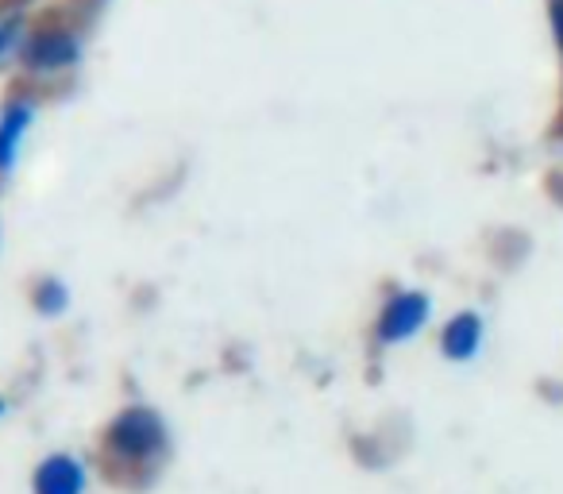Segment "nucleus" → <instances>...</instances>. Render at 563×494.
I'll return each instance as SVG.
<instances>
[{
	"instance_id": "f257e3e1",
	"label": "nucleus",
	"mask_w": 563,
	"mask_h": 494,
	"mask_svg": "<svg viewBox=\"0 0 563 494\" xmlns=\"http://www.w3.org/2000/svg\"><path fill=\"white\" fill-rule=\"evenodd\" d=\"M109 440L120 455L143 460V455H151L163 444V425H158V417L151 414V409H128V414H120L117 421H112Z\"/></svg>"
},
{
	"instance_id": "0eeeda50",
	"label": "nucleus",
	"mask_w": 563,
	"mask_h": 494,
	"mask_svg": "<svg viewBox=\"0 0 563 494\" xmlns=\"http://www.w3.org/2000/svg\"><path fill=\"white\" fill-rule=\"evenodd\" d=\"M63 301H66V294L58 290L55 283H51V286H43V294H40V306L47 309V314H55V309L63 306Z\"/></svg>"
},
{
	"instance_id": "20e7f679",
	"label": "nucleus",
	"mask_w": 563,
	"mask_h": 494,
	"mask_svg": "<svg viewBox=\"0 0 563 494\" xmlns=\"http://www.w3.org/2000/svg\"><path fill=\"white\" fill-rule=\"evenodd\" d=\"M478 332H483V325H478L475 314L452 317V325L444 329V352L452 355V360H467V355H475Z\"/></svg>"
},
{
	"instance_id": "7ed1b4c3",
	"label": "nucleus",
	"mask_w": 563,
	"mask_h": 494,
	"mask_svg": "<svg viewBox=\"0 0 563 494\" xmlns=\"http://www.w3.org/2000/svg\"><path fill=\"white\" fill-rule=\"evenodd\" d=\"M424 317H429V298H424V294H401V298L386 309L383 329H378V332H383V340L398 344V340L413 337V332L421 329Z\"/></svg>"
},
{
	"instance_id": "f03ea898",
	"label": "nucleus",
	"mask_w": 563,
	"mask_h": 494,
	"mask_svg": "<svg viewBox=\"0 0 563 494\" xmlns=\"http://www.w3.org/2000/svg\"><path fill=\"white\" fill-rule=\"evenodd\" d=\"M35 494H86V468L74 455H51L35 471Z\"/></svg>"
},
{
	"instance_id": "423d86ee",
	"label": "nucleus",
	"mask_w": 563,
	"mask_h": 494,
	"mask_svg": "<svg viewBox=\"0 0 563 494\" xmlns=\"http://www.w3.org/2000/svg\"><path fill=\"white\" fill-rule=\"evenodd\" d=\"M27 120H32V112H27V109H9V117L0 120V166L12 163V155H16V143H20V135H24Z\"/></svg>"
},
{
	"instance_id": "39448f33",
	"label": "nucleus",
	"mask_w": 563,
	"mask_h": 494,
	"mask_svg": "<svg viewBox=\"0 0 563 494\" xmlns=\"http://www.w3.org/2000/svg\"><path fill=\"white\" fill-rule=\"evenodd\" d=\"M74 55H78V43L70 40V35H40V40L27 47V58H32V66H66L74 63Z\"/></svg>"
},
{
	"instance_id": "1a4fd4ad",
	"label": "nucleus",
	"mask_w": 563,
	"mask_h": 494,
	"mask_svg": "<svg viewBox=\"0 0 563 494\" xmlns=\"http://www.w3.org/2000/svg\"><path fill=\"white\" fill-rule=\"evenodd\" d=\"M4 43H9V32H0V51H4Z\"/></svg>"
},
{
	"instance_id": "9d476101",
	"label": "nucleus",
	"mask_w": 563,
	"mask_h": 494,
	"mask_svg": "<svg viewBox=\"0 0 563 494\" xmlns=\"http://www.w3.org/2000/svg\"><path fill=\"white\" fill-rule=\"evenodd\" d=\"M0 414H4V402H0Z\"/></svg>"
},
{
	"instance_id": "6e6552de",
	"label": "nucleus",
	"mask_w": 563,
	"mask_h": 494,
	"mask_svg": "<svg viewBox=\"0 0 563 494\" xmlns=\"http://www.w3.org/2000/svg\"><path fill=\"white\" fill-rule=\"evenodd\" d=\"M555 28H560V40H563V9L555 12Z\"/></svg>"
}]
</instances>
